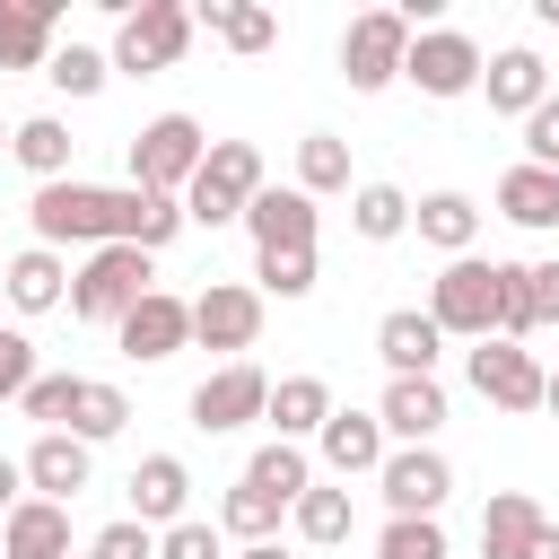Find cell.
Listing matches in <instances>:
<instances>
[{"mask_svg": "<svg viewBox=\"0 0 559 559\" xmlns=\"http://www.w3.org/2000/svg\"><path fill=\"white\" fill-rule=\"evenodd\" d=\"M428 314L454 341H524V262H445L428 280Z\"/></svg>", "mask_w": 559, "mask_h": 559, "instance_id": "6da1fadb", "label": "cell"}, {"mask_svg": "<svg viewBox=\"0 0 559 559\" xmlns=\"http://www.w3.org/2000/svg\"><path fill=\"white\" fill-rule=\"evenodd\" d=\"M253 192H262V148L253 140H210V157H201V175L183 192V218L192 227H227V218L253 210Z\"/></svg>", "mask_w": 559, "mask_h": 559, "instance_id": "7a4b0ae2", "label": "cell"}, {"mask_svg": "<svg viewBox=\"0 0 559 559\" xmlns=\"http://www.w3.org/2000/svg\"><path fill=\"white\" fill-rule=\"evenodd\" d=\"M201 157H210V131H201L192 114H157V122H140V140H131V183L183 201L192 175H201Z\"/></svg>", "mask_w": 559, "mask_h": 559, "instance_id": "3957f363", "label": "cell"}, {"mask_svg": "<svg viewBox=\"0 0 559 559\" xmlns=\"http://www.w3.org/2000/svg\"><path fill=\"white\" fill-rule=\"evenodd\" d=\"M148 288H157V280H148V253H140V245H96V253L79 262V280H70V314H79V323H122Z\"/></svg>", "mask_w": 559, "mask_h": 559, "instance_id": "277c9868", "label": "cell"}, {"mask_svg": "<svg viewBox=\"0 0 559 559\" xmlns=\"http://www.w3.org/2000/svg\"><path fill=\"white\" fill-rule=\"evenodd\" d=\"M183 44H192V9H183V0H140V9H122V26H114V70H131V79L175 70Z\"/></svg>", "mask_w": 559, "mask_h": 559, "instance_id": "5b68a950", "label": "cell"}, {"mask_svg": "<svg viewBox=\"0 0 559 559\" xmlns=\"http://www.w3.org/2000/svg\"><path fill=\"white\" fill-rule=\"evenodd\" d=\"M402 61H411V17H402V9H367V17H349V35H341V79H349L358 96L393 87Z\"/></svg>", "mask_w": 559, "mask_h": 559, "instance_id": "8992f818", "label": "cell"}, {"mask_svg": "<svg viewBox=\"0 0 559 559\" xmlns=\"http://www.w3.org/2000/svg\"><path fill=\"white\" fill-rule=\"evenodd\" d=\"M480 70H489L480 44L454 35V26H419V35H411V61H402V79H411L419 96H472Z\"/></svg>", "mask_w": 559, "mask_h": 559, "instance_id": "52a82bcc", "label": "cell"}, {"mask_svg": "<svg viewBox=\"0 0 559 559\" xmlns=\"http://www.w3.org/2000/svg\"><path fill=\"white\" fill-rule=\"evenodd\" d=\"M542 384L550 367L524 349V341H472V393L498 402V411H542Z\"/></svg>", "mask_w": 559, "mask_h": 559, "instance_id": "ba28073f", "label": "cell"}, {"mask_svg": "<svg viewBox=\"0 0 559 559\" xmlns=\"http://www.w3.org/2000/svg\"><path fill=\"white\" fill-rule=\"evenodd\" d=\"M262 411H271V376H262L253 358H236V367H218V376L192 384V428H201V437H227V428H245V419H262Z\"/></svg>", "mask_w": 559, "mask_h": 559, "instance_id": "9c48e42d", "label": "cell"}, {"mask_svg": "<svg viewBox=\"0 0 559 559\" xmlns=\"http://www.w3.org/2000/svg\"><path fill=\"white\" fill-rule=\"evenodd\" d=\"M253 332H262V288L210 280V288L192 297V341H201V349H227V367H236V349H253Z\"/></svg>", "mask_w": 559, "mask_h": 559, "instance_id": "30bf717a", "label": "cell"}, {"mask_svg": "<svg viewBox=\"0 0 559 559\" xmlns=\"http://www.w3.org/2000/svg\"><path fill=\"white\" fill-rule=\"evenodd\" d=\"M114 341H122V358H175L183 341H192V297H175V288H148L122 323H114Z\"/></svg>", "mask_w": 559, "mask_h": 559, "instance_id": "8fae6325", "label": "cell"}, {"mask_svg": "<svg viewBox=\"0 0 559 559\" xmlns=\"http://www.w3.org/2000/svg\"><path fill=\"white\" fill-rule=\"evenodd\" d=\"M376 489H384V507H393V515H437V507H445V489H454V472H445V454H437V445H393V454H384V472H376Z\"/></svg>", "mask_w": 559, "mask_h": 559, "instance_id": "7c38bea8", "label": "cell"}, {"mask_svg": "<svg viewBox=\"0 0 559 559\" xmlns=\"http://www.w3.org/2000/svg\"><path fill=\"white\" fill-rule=\"evenodd\" d=\"M245 227H253V253H314V201L297 183H262Z\"/></svg>", "mask_w": 559, "mask_h": 559, "instance_id": "4fadbf2b", "label": "cell"}, {"mask_svg": "<svg viewBox=\"0 0 559 559\" xmlns=\"http://www.w3.org/2000/svg\"><path fill=\"white\" fill-rule=\"evenodd\" d=\"M61 0H0V70H52Z\"/></svg>", "mask_w": 559, "mask_h": 559, "instance_id": "5bb4252c", "label": "cell"}, {"mask_svg": "<svg viewBox=\"0 0 559 559\" xmlns=\"http://www.w3.org/2000/svg\"><path fill=\"white\" fill-rule=\"evenodd\" d=\"M437 349H445V332H437L428 306H393V314L376 323V358H384L393 376H437Z\"/></svg>", "mask_w": 559, "mask_h": 559, "instance_id": "9a60e30c", "label": "cell"}, {"mask_svg": "<svg viewBox=\"0 0 559 559\" xmlns=\"http://www.w3.org/2000/svg\"><path fill=\"white\" fill-rule=\"evenodd\" d=\"M376 419H384V437L428 445V437L445 428V384H437V376H393V384H384V402H376Z\"/></svg>", "mask_w": 559, "mask_h": 559, "instance_id": "2e32d148", "label": "cell"}, {"mask_svg": "<svg viewBox=\"0 0 559 559\" xmlns=\"http://www.w3.org/2000/svg\"><path fill=\"white\" fill-rule=\"evenodd\" d=\"M542 533H550V515H542V498H524V489H498V498L480 507V559H533Z\"/></svg>", "mask_w": 559, "mask_h": 559, "instance_id": "e0dca14e", "label": "cell"}, {"mask_svg": "<svg viewBox=\"0 0 559 559\" xmlns=\"http://www.w3.org/2000/svg\"><path fill=\"white\" fill-rule=\"evenodd\" d=\"M314 445H323V463H332L341 480H349V472H384V454H393V437H384L376 411H332Z\"/></svg>", "mask_w": 559, "mask_h": 559, "instance_id": "ac0fdd59", "label": "cell"}, {"mask_svg": "<svg viewBox=\"0 0 559 559\" xmlns=\"http://www.w3.org/2000/svg\"><path fill=\"white\" fill-rule=\"evenodd\" d=\"M183 507H192V472H183V454H148V463L131 472V515H140L148 533H166V524H183Z\"/></svg>", "mask_w": 559, "mask_h": 559, "instance_id": "d6986e66", "label": "cell"}, {"mask_svg": "<svg viewBox=\"0 0 559 559\" xmlns=\"http://www.w3.org/2000/svg\"><path fill=\"white\" fill-rule=\"evenodd\" d=\"M0 559H79L70 550V507L26 498L17 515H0Z\"/></svg>", "mask_w": 559, "mask_h": 559, "instance_id": "ffe728a7", "label": "cell"}, {"mask_svg": "<svg viewBox=\"0 0 559 559\" xmlns=\"http://www.w3.org/2000/svg\"><path fill=\"white\" fill-rule=\"evenodd\" d=\"M26 489H35V498H52V507H70V498L87 489V445H79L70 428L35 437V445H26Z\"/></svg>", "mask_w": 559, "mask_h": 559, "instance_id": "44dd1931", "label": "cell"}, {"mask_svg": "<svg viewBox=\"0 0 559 559\" xmlns=\"http://www.w3.org/2000/svg\"><path fill=\"white\" fill-rule=\"evenodd\" d=\"M480 87H489V114H515V122H524V114L550 96V70H542V52L515 44V52H498V61L480 70Z\"/></svg>", "mask_w": 559, "mask_h": 559, "instance_id": "7402d4cb", "label": "cell"}, {"mask_svg": "<svg viewBox=\"0 0 559 559\" xmlns=\"http://www.w3.org/2000/svg\"><path fill=\"white\" fill-rule=\"evenodd\" d=\"M411 227H419V245H437V253H472V236H480V201L472 192H428V201H411Z\"/></svg>", "mask_w": 559, "mask_h": 559, "instance_id": "603a6c76", "label": "cell"}, {"mask_svg": "<svg viewBox=\"0 0 559 559\" xmlns=\"http://www.w3.org/2000/svg\"><path fill=\"white\" fill-rule=\"evenodd\" d=\"M262 419H271L288 445H297V437H323V419H332V384H323V376H280Z\"/></svg>", "mask_w": 559, "mask_h": 559, "instance_id": "cb8c5ba5", "label": "cell"}, {"mask_svg": "<svg viewBox=\"0 0 559 559\" xmlns=\"http://www.w3.org/2000/svg\"><path fill=\"white\" fill-rule=\"evenodd\" d=\"M498 210H507L515 227H533V236H542V227H559V175L515 157V166L498 175Z\"/></svg>", "mask_w": 559, "mask_h": 559, "instance_id": "d4e9b609", "label": "cell"}, {"mask_svg": "<svg viewBox=\"0 0 559 559\" xmlns=\"http://www.w3.org/2000/svg\"><path fill=\"white\" fill-rule=\"evenodd\" d=\"M192 26H210L227 52H271V35H280V17H271L262 0H201Z\"/></svg>", "mask_w": 559, "mask_h": 559, "instance_id": "484cf974", "label": "cell"}, {"mask_svg": "<svg viewBox=\"0 0 559 559\" xmlns=\"http://www.w3.org/2000/svg\"><path fill=\"white\" fill-rule=\"evenodd\" d=\"M61 297H70V271H61V253H52V245H26V253L9 262V306H17V314H52Z\"/></svg>", "mask_w": 559, "mask_h": 559, "instance_id": "4316f807", "label": "cell"}, {"mask_svg": "<svg viewBox=\"0 0 559 559\" xmlns=\"http://www.w3.org/2000/svg\"><path fill=\"white\" fill-rule=\"evenodd\" d=\"M9 157H17L35 183H70V131H61L52 114H26L17 140H9Z\"/></svg>", "mask_w": 559, "mask_h": 559, "instance_id": "83f0119b", "label": "cell"}, {"mask_svg": "<svg viewBox=\"0 0 559 559\" xmlns=\"http://www.w3.org/2000/svg\"><path fill=\"white\" fill-rule=\"evenodd\" d=\"M131 428V402H122V384H79V411H70V437L79 445H105V437H122Z\"/></svg>", "mask_w": 559, "mask_h": 559, "instance_id": "f1b7e54d", "label": "cell"}, {"mask_svg": "<svg viewBox=\"0 0 559 559\" xmlns=\"http://www.w3.org/2000/svg\"><path fill=\"white\" fill-rule=\"evenodd\" d=\"M245 480H253V489H271L280 507H297V498L314 489V472H306V454H297L288 437H271V445H262V454L245 463Z\"/></svg>", "mask_w": 559, "mask_h": 559, "instance_id": "f546056e", "label": "cell"}, {"mask_svg": "<svg viewBox=\"0 0 559 559\" xmlns=\"http://www.w3.org/2000/svg\"><path fill=\"white\" fill-rule=\"evenodd\" d=\"M280 515H288V507H280L271 489H253V480H236V489L218 498V533H236V542H271Z\"/></svg>", "mask_w": 559, "mask_h": 559, "instance_id": "4dcf8cb0", "label": "cell"}, {"mask_svg": "<svg viewBox=\"0 0 559 559\" xmlns=\"http://www.w3.org/2000/svg\"><path fill=\"white\" fill-rule=\"evenodd\" d=\"M341 183H349V140L306 131V140H297V192L314 201V192H341Z\"/></svg>", "mask_w": 559, "mask_h": 559, "instance_id": "1f68e13d", "label": "cell"}, {"mask_svg": "<svg viewBox=\"0 0 559 559\" xmlns=\"http://www.w3.org/2000/svg\"><path fill=\"white\" fill-rule=\"evenodd\" d=\"M349 227H358L367 245H393V236L411 227V192H393V183H358V201H349Z\"/></svg>", "mask_w": 559, "mask_h": 559, "instance_id": "d6a6232c", "label": "cell"}, {"mask_svg": "<svg viewBox=\"0 0 559 559\" xmlns=\"http://www.w3.org/2000/svg\"><path fill=\"white\" fill-rule=\"evenodd\" d=\"M288 524H297L306 542H323V550H332V542H349V489H323V480H314V489L288 507Z\"/></svg>", "mask_w": 559, "mask_h": 559, "instance_id": "836d02e7", "label": "cell"}, {"mask_svg": "<svg viewBox=\"0 0 559 559\" xmlns=\"http://www.w3.org/2000/svg\"><path fill=\"white\" fill-rule=\"evenodd\" d=\"M376 559H454V550H445V524L437 515H393L376 533Z\"/></svg>", "mask_w": 559, "mask_h": 559, "instance_id": "e575fe53", "label": "cell"}, {"mask_svg": "<svg viewBox=\"0 0 559 559\" xmlns=\"http://www.w3.org/2000/svg\"><path fill=\"white\" fill-rule=\"evenodd\" d=\"M44 79H52V87H61V96H96V87H105V79H114V52H87V44H61V52H52V70H44Z\"/></svg>", "mask_w": 559, "mask_h": 559, "instance_id": "d590c367", "label": "cell"}, {"mask_svg": "<svg viewBox=\"0 0 559 559\" xmlns=\"http://www.w3.org/2000/svg\"><path fill=\"white\" fill-rule=\"evenodd\" d=\"M79 384H87V376H35L17 411H26V419H35L44 437H52V428H70V411H79Z\"/></svg>", "mask_w": 559, "mask_h": 559, "instance_id": "8d00e7d4", "label": "cell"}, {"mask_svg": "<svg viewBox=\"0 0 559 559\" xmlns=\"http://www.w3.org/2000/svg\"><path fill=\"white\" fill-rule=\"evenodd\" d=\"M253 280H262V297H306L314 288V253H253Z\"/></svg>", "mask_w": 559, "mask_h": 559, "instance_id": "74e56055", "label": "cell"}, {"mask_svg": "<svg viewBox=\"0 0 559 559\" xmlns=\"http://www.w3.org/2000/svg\"><path fill=\"white\" fill-rule=\"evenodd\" d=\"M559 323V262H524V332Z\"/></svg>", "mask_w": 559, "mask_h": 559, "instance_id": "f35d334b", "label": "cell"}, {"mask_svg": "<svg viewBox=\"0 0 559 559\" xmlns=\"http://www.w3.org/2000/svg\"><path fill=\"white\" fill-rule=\"evenodd\" d=\"M157 559H227V550H218V524L183 515V524H166V533H157Z\"/></svg>", "mask_w": 559, "mask_h": 559, "instance_id": "ab89813d", "label": "cell"}, {"mask_svg": "<svg viewBox=\"0 0 559 559\" xmlns=\"http://www.w3.org/2000/svg\"><path fill=\"white\" fill-rule=\"evenodd\" d=\"M524 166H550V175H559V96H542V105L524 114Z\"/></svg>", "mask_w": 559, "mask_h": 559, "instance_id": "60d3db41", "label": "cell"}, {"mask_svg": "<svg viewBox=\"0 0 559 559\" xmlns=\"http://www.w3.org/2000/svg\"><path fill=\"white\" fill-rule=\"evenodd\" d=\"M96 559H157V533H148L140 515H114V524L96 533Z\"/></svg>", "mask_w": 559, "mask_h": 559, "instance_id": "b9f144b4", "label": "cell"}, {"mask_svg": "<svg viewBox=\"0 0 559 559\" xmlns=\"http://www.w3.org/2000/svg\"><path fill=\"white\" fill-rule=\"evenodd\" d=\"M26 384H35V341L0 332V402H26Z\"/></svg>", "mask_w": 559, "mask_h": 559, "instance_id": "7bdbcfd3", "label": "cell"}, {"mask_svg": "<svg viewBox=\"0 0 559 559\" xmlns=\"http://www.w3.org/2000/svg\"><path fill=\"white\" fill-rule=\"evenodd\" d=\"M17 507H26V463L0 454V515H17Z\"/></svg>", "mask_w": 559, "mask_h": 559, "instance_id": "ee69618b", "label": "cell"}, {"mask_svg": "<svg viewBox=\"0 0 559 559\" xmlns=\"http://www.w3.org/2000/svg\"><path fill=\"white\" fill-rule=\"evenodd\" d=\"M236 559H288V550H280V542H245Z\"/></svg>", "mask_w": 559, "mask_h": 559, "instance_id": "f6af8a7d", "label": "cell"}, {"mask_svg": "<svg viewBox=\"0 0 559 559\" xmlns=\"http://www.w3.org/2000/svg\"><path fill=\"white\" fill-rule=\"evenodd\" d=\"M542 411H550V419H559V367H550V384H542Z\"/></svg>", "mask_w": 559, "mask_h": 559, "instance_id": "bcb514c9", "label": "cell"}, {"mask_svg": "<svg viewBox=\"0 0 559 559\" xmlns=\"http://www.w3.org/2000/svg\"><path fill=\"white\" fill-rule=\"evenodd\" d=\"M533 17H542V26H559V0H533Z\"/></svg>", "mask_w": 559, "mask_h": 559, "instance_id": "7dc6e473", "label": "cell"}, {"mask_svg": "<svg viewBox=\"0 0 559 559\" xmlns=\"http://www.w3.org/2000/svg\"><path fill=\"white\" fill-rule=\"evenodd\" d=\"M9 140H17V131H9V122H0V157H9Z\"/></svg>", "mask_w": 559, "mask_h": 559, "instance_id": "c3c4849f", "label": "cell"}, {"mask_svg": "<svg viewBox=\"0 0 559 559\" xmlns=\"http://www.w3.org/2000/svg\"><path fill=\"white\" fill-rule=\"evenodd\" d=\"M87 559H96V550H87Z\"/></svg>", "mask_w": 559, "mask_h": 559, "instance_id": "681fc988", "label": "cell"}]
</instances>
